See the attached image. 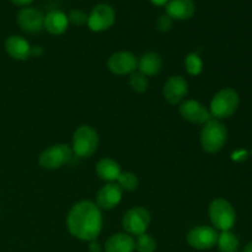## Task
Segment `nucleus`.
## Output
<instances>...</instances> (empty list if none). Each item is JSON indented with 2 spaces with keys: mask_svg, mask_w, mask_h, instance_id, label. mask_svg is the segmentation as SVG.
Returning a JSON list of instances; mask_svg holds the SVG:
<instances>
[{
  "mask_svg": "<svg viewBox=\"0 0 252 252\" xmlns=\"http://www.w3.org/2000/svg\"><path fill=\"white\" fill-rule=\"evenodd\" d=\"M228 140V130L218 120H211L201 130V145L204 152L216 154L220 152Z\"/></svg>",
  "mask_w": 252,
  "mask_h": 252,
  "instance_id": "f03ea898",
  "label": "nucleus"
},
{
  "mask_svg": "<svg viewBox=\"0 0 252 252\" xmlns=\"http://www.w3.org/2000/svg\"><path fill=\"white\" fill-rule=\"evenodd\" d=\"M31 49L32 47L30 46L27 39L17 34L7 37L5 41V51L12 59H16V61L29 59L31 57Z\"/></svg>",
  "mask_w": 252,
  "mask_h": 252,
  "instance_id": "dca6fc26",
  "label": "nucleus"
},
{
  "mask_svg": "<svg viewBox=\"0 0 252 252\" xmlns=\"http://www.w3.org/2000/svg\"><path fill=\"white\" fill-rule=\"evenodd\" d=\"M172 24H174V20L171 19V17H169L167 16L166 14H164V15H161V16H159L158 17V20H157V29H158V31H160V32H169L170 30L172 29Z\"/></svg>",
  "mask_w": 252,
  "mask_h": 252,
  "instance_id": "bb28decb",
  "label": "nucleus"
},
{
  "mask_svg": "<svg viewBox=\"0 0 252 252\" xmlns=\"http://www.w3.org/2000/svg\"><path fill=\"white\" fill-rule=\"evenodd\" d=\"M121 172L122 171H121L120 164L111 158H103L96 165V174L106 182L117 181Z\"/></svg>",
  "mask_w": 252,
  "mask_h": 252,
  "instance_id": "aec40b11",
  "label": "nucleus"
},
{
  "mask_svg": "<svg viewBox=\"0 0 252 252\" xmlns=\"http://www.w3.org/2000/svg\"><path fill=\"white\" fill-rule=\"evenodd\" d=\"M42 53H43V49H42V47H32L31 56H41Z\"/></svg>",
  "mask_w": 252,
  "mask_h": 252,
  "instance_id": "7c9ffc66",
  "label": "nucleus"
},
{
  "mask_svg": "<svg viewBox=\"0 0 252 252\" xmlns=\"http://www.w3.org/2000/svg\"><path fill=\"white\" fill-rule=\"evenodd\" d=\"M88 16L89 15L84 10L73 9L68 14L69 24L76 25V26H83V25L88 24Z\"/></svg>",
  "mask_w": 252,
  "mask_h": 252,
  "instance_id": "a878e982",
  "label": "nucleus"
},
{
  "mask_svg": "<svg viewBox=\"0 0 252 252\" xmlns=\"http://www.w3.org/2000/svg\"><path fill=\"white\" fill-rule=\"evenodd\" d=\"M98 148V134L91 126H80L74 132L73 150L76 157L85 159L93 157Z\"/></svg>",
  "mask_w": 252,
  "mask_h": 252,
  "instance_id": "7ed1b4c3",
  "label": "nucleus"
},
{
  "mask_svg": "<svg viewBox=\"0 0 252 252\" xmlns=\"http://www.w3.org/2000/svg\"><path fill=\"white\" fill-rule=\"evenodd\" d=\"M103 218L101 209L91 201L78 202L71 207L66 217V226L74 238L81 241H94L102 230Z\"/></svg>",
  "mask_w": 252,
  "mask_h": 252,
  "instance_id": "f257e3e1",
  "label": "nucleus"
},
{
  "mask_svg": "<svg viewBox=\"0 0 252 252\" xmlns=\"http://www.w3.org/2000/svg\"><path fill=\"white\" fill-rule=\"evenodd\" d=\"M180 115L184 120L191 123H196V125H206L208 121H211L212 117L208 108L194 100L182 102L180 106Z\"/></svg>",
  "mask_w": 252,
  "mask_h": 252,
  "instance_id": "ddd939ff",
  "label": "nucleus"
},
{
  "mask_svg": "<svg viewBox=\"0 0 252 252\" xmlns=\"http://www.w3.org/2000/svg\"><path fill=\"white\" fill-rule=\"evenodd\" d=\"M239 103H240V98L235 90L229 88L223 89L214 95L209 112L212 117H216L218 121L225 120L236 112Z\"/></svg>",
  "mask_w": 252,
  "mask_h": 252,
  "instance_id": "20e7f679",
  "label": "nucleus"
},
{
  "mask_svg": "<svg viewBox=\"0 0 252 252\" xmlns=\"http://www.w3.org/2000/svg\"><path fill=\"white\" fill-rule=\"evenodd\" d=\"M134 243L137 252H154L157 250V240L147 233L138 235Z\"/></svg>",
  "mask_w": 252,
  "mask_h": 252,
  "instance_id": "4be33fe9",
  "label": "nucleus"
},
{
  "mask_svg": "<svg viewBox=\"0 0 252 252\" xmlns=\"http://www.w3.org/2000/svg\"><path fill=\"white\" fill-rule=\"evenodd\" d=\"M117 185L122 189V191L133 192L138 189V177L132 172H121V175L117 179Z\"/></svg>",
  "mask_w": 252,
  "mask_h": 252,
  "instance_id": "5701e85b",
  "label": "nucleus"
},
{
  "mask_svg": "<svg viewBox=\"0 0 252 252\" xmlns=\"http://www.w3.org/2000/svg\"><path fill=\"white\" fill-rule=\"evenodd\" d=\"M129 85L137 93H145L148 90V85H149L148 76H145L140 71H134L129 76Z\"/></svg>",
  "mask_w": 252,
  "mask_h": 252,
  "instance_id": "393cba45",
  "label": "nucleus"
},
{
  "mask_svg": "<svg viewBox=\"0 0 252 252\" xmlns=\"http://www.w3.org/2000/svg\"><path fill=\"white\" fill-rule=\"evenodd\" d=\"M150 213L144 207H133L123 216L122 226L130 236L142 235L150 225Z\"/></svg>",
  "mask_w": 252,
  "mask_h": 252,
  "instance_id": "423d86ee",
  "label": "nucleus"
},
{
  "mask_svg": "<svg viewBox=\"0 0 252 252\" xmlns=\"http://www.w3.org/2000/svg\"><path fill=\"white\" fill-rule=\"evenodd\" d=\"M135 243L133 236L127 233H117L110 236L105 244V252H134Z\"/></svg>",
  "mask_w": 252,
  "mask_h": 252,
  "instance_id": "a211bd4d",
  "label": "nucleus"
},
{
  "mask_svg": "<svg viewBox=\"0 0 252 252\" xmlns=\"http://www.w3.org/2000/svg\"><path fill=\"white\" fill-rule=\"evenodd\" d=\"M116 21V11L111 5L101 2L93 7L88 16V27L93 32H102L111 29Z\"/></svg>",
  "mask_w": 252,
  "mask_h": 252,
  "instance_id": "6e6552de",
  "label": "nucleus"
},
{
  "mask_svg": "<svg viewBox=\"0 0 252 252\" xmlns=\"http://www.w3.org/2000/svg\"><path fill=\"white\" fill-rule=\"evenodd\" d=\"M196 5L193 0H169L165 5V14L172 20L185 21L193 17Z\"/></svg>",
  "mask_w": 252,
  "mask_h": 252,
  "instance_id": "2eb2a0df",
  "label": "nucleus"
},
{
  "mask_svg": "<svg viewBox=\"0 0 252 252\" xmlns=\"http://www.w3.org/2000/svg\"><path fill=\"white\" fill-rule=\"evenodd\" d=\"M218 235L219 234L217 233L216 229L212 228V226H196V228L191 229L187 234V243L191 248L196 249V250H209L214 245H217Z\"/></svg>",
  "mask_w": 252,
  "mask_h": 252,
  "instance_id": "1a4fd4ad",
  "label": "nucleus"
},
{
  "mask_svg": "<svg viewBox=\"0 0 252 252\" xmlns=\"http://www.w3.org/2000/svg\"><path fill=\"white\" fill-rule=\"evenodd\" d=\"M149 1L155 6H165L169 2V0H149Z\"/></svg>",
  "mask_w": 252,
  "mask_h": 252,
  "instance_id": "c756f323",
  "label": "nucleus"
},
{
  "mask_svg": "<svg viewBox=\"0 0 252 252\" xmlns=\"http://www.w3.org/2000/svg\"><path fill=\"white\" fill-rule=\"evenodd\" d=\"M107 66L115 75H127L134 73L138 66V59L130 52H116L108 58Z\"/></svg>",
  "mask_w": 252,
  "mask_h": 252,
  "instance_id": "9d476101",
  "label": "nucleus"
},
{
  "mask_svg": "<svg viewBox=\"0 0 252 252\" xmlns=\"http://www.w3.org/2000/svg\"><path fill=\"white\" fill-rule=\"evenodd\" d=\"M10 1H11L14 5H16V6L26 7V6H29L30 4H32L34 0H10Z\"/></svg>",
  "mask_w": 252,
  "mask_h": 252,
  "instance_id": "cd10ccee",
  "label": "nucleus"
},
{
  "mask_svg": "<svg viewBox=\"0 0 252 252\" xmlns=\"http://www.w3.org/2000/svg\"><path fill=\"white\" fill-rule=\"evenodd\" d=\"M138 69L145 76H153L160 73L162 68V59L155 52H147L138 61Z\"/></svg>",
  "mask_w": 252,
  "mask_h": 252,
  "instance_id": "6ab92c4d",
  "label": "nucleus"
},
{
  "mask_svg": "<svg viewBox=\"0 0 252 252\" xmlns=\"http://www.w3.org/2000/svg\"><path fill=\"white\" fill-rule=\"evenodd\" d=\"M189 93V83L181 75L170 76L164 84L162 94L170 105H177L181 102Z\"/></svg>",
  "mask_w": 252,
  "mask_h": 252,
  "instance_id": "f8f14e48",
  "label": "nucleus"
},
{
  "mask_svg": "<svg viewBox=\"0 0 252 252\" xmlns=\"http://www.w3.org/2000/svg\"><path fill=\"white\" fill-rule=\"evenodd\" d=\"M68 15L62 11V10H51L44 16L43 29H46L49 33L54 34V36L63 34L68 30Z\"/></svg>",
  "mask_w": 252,
  "mask_h": 252,
  "instance_id": "f3484780",
  "label": "nucleus"
},
{
  "mask_svg": "<svg viewBox=\"0 0 252 252\" xmlns=\"http://www.w3.org/2000/svg\"><path fill=\"white\" fill-rule=\"evenodd\" d=\"M208 214L214 228L219 230L228 231L235 225V209L226 199L217 198L212 201L209 204Z\"/></svg>",
  "mask_w": 252,
  "mask_h": 252,
  "instance_id": "39448f33",
  "label": "nucleus"
},
{
  "mask_svg": "<svg viewBox=\"0 0 252 252\" xmlns=\"http://www.w3.org/2000/svg\"><path fill=\"white\" fill-rule=\"evenodd\" d=\"M123 191L115 182H108L98 189L96 194V206L100 209L110 211L117 207L122 201Z\"/></svg>",
  "mask_w": 252,
  "mask_h": 252,
  "instance_id": "4468645a",
  "label": "nucleus"
},
{
  "mask_svg": "<svg viewBox=\"0 0 252 252\" xmlns=\"http://www.w3.org/2000/svg\"><path fill=\"white\" fill-rule=\"evenodd\" d=\"M243 252H252V241H250V243L245 246V249H244Z\"/></svg>",
  "mask_w": 252,
  "mask_h": 252,
  "instance_id": "2f4dec72",
  "label": "nucleus"
},
{
  "mask_svg": "<svg viewBox=\"0 0 252 252\" xmlns=\"http://www.w3.org/2000/svg\"><path fill=\"white\" fill-rule=\"evenodd\" d=\"M73 150L66 144H56L47 148L41 153L38 158V164L42 169L57 170L70 161Z\"/></svg>",
  "mask_w": 252,
  "mask_h": 252,
  "instance_id": "0eeeda50",
  "label": "nucleus"
},
{
  "mask_svg": "<svg viewBox=\"0 0 252 252\" xmlns=\"http://www.w3.org/2000/svg\"><path fill=\"white\" fill-rule=\"evenodd\" d=\"M185 65H186V70L189 75L197 76L203 70V62L197 53H189L185 58Z\"/></svg>",
  "mask_w": 252,
  "mask_h": 252,
  "instance_id": "b1692460",
  "label": "nucleus"
},
{
  "mask_svg": "<svg viewBox=\"0 0 252 252\" xmlns=\"http://www.w3.org/2000/svg\"><path fill=\"white\" fill-rule=\"evenodd\" d=\"M219 251L220 252H238L239 250V239L230 230L221 231L218 235V241H217Z\"/></svg>",
  "mask_w": 252,
  "mask_h": 252,
  "instance_id": "412c9836",
  "label": "nucleus"
},
{
  "mask_svg": "<svg viewBox=\"0 0 252 252\" xmlns=\"http://www.w3.org/2000/svg\"><path fill=\"white\" fill-rule=\"evenodd\" d=\"M89 251L90 252H101L100 244H98L96 240L90 241V245H89Z\"/></svg>",
  "mask_w": 252,
  "mask_h": 252,
  "instance_id": "c85d7f7f",
  "label": "nucleus"
},
{
  "mask_svg": "<svg viewBox=\"0 0 252 252\" xmlns=\"http://www.w3.org/2000/svg\"><path fill=\"white\" fill-rule=\"evenodd\" d=\"M17 25L22 31L27 32V33H38L43 30V21L44 16L39 10L36 7L26 6L21 9L17 14Z\"/></svg>",
  "mask_w": 252,
  "mask_h": 252,
  "instance_id": "9b49d317",
  "label": "nucleus"
}]
</instances>
